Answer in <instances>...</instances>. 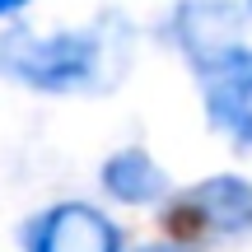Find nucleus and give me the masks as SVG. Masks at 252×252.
<instances>
[{"label":"nucleus","instance_id":"1","mask_svg":"<svg viewBox=\"0 0 252 252\" xmlns=\"http://www.w3.org/2000/svg\"><path fill=\"white\" fill-rule=\"evenodd\" d=\"M108 28L112 24L61 28V33H47V37L14 28V33L0 37V65L37 94L108 89L117 80V37Z\"/></svg>","mask_w":252,"mask_h":252},{"label":"nucleus","instance_id":"2","mask_svg":"<svg viewBox=\"0 0 252 252\" xmlns=\"http://www.w3.org/2000/svg\"><path fill=\"white\" fill-rule=\"evenodd\" d=\"M173 243L206 248V243H243L252 238V182L238 173H220L196 187L168 196L163 206Z\"/></svg>","mask_w":252,"mask_h":252},{"label":"nucleus","instance_id":"3","mask_svg":"<svg viewBox=\"0 0 252 252\" xmlns=\"http://www.w3.org/2000/svg\"><path fill=\"white\" fill-rule=\"evenodd\" d=\"M206 89V117L215 131H224L238 150H252V47H229L210 65H201Z\"/></svg>","mask_w":252,"mask_h":252},{"label":"nucleus","instance_id":"4","mask_svg":"<svg viewBox=\"0 0 252 252\" xmlns=\"http://www.w3.org/2000/svg\"><path fill=\"white\" fill-rule=\"evenodd\" d=\"M238 33H243V14L229 0H182L168 14V42L191 61V70L238 47Z\"/></svg>","mask_w":252,"mask_h":252},{"label":"nucleus","instance_id":"5","mask_svg":"<svg viewBox=\"0 0 252 252\" xmlns=\"http://www.w3.org/2000/svg\"><path fill=\"white\" fill-rule=\"evenodd\" d=\"M28 252H122V234L103 210L61 201L28 224Z\"/></svg>","mask_w":252,"mask_h":252},{"label":"nucleus","instance_id":"6","mask_svg":"<svg viewBox=\"0 0 252 252\" xmlns=\"http://www.w3.org/2000/svg\"><path fill=\"white\" fill-rule=\"evenodd\" d=\"M103 191L122 206H154V201L168 196V173L140 145H126L103 163Z\"/></svg>","mask_w":252,"mask_h":252},{"label":"nucleus","instance_id":"7","mask_svg":"<svg viewBox=\"0 0 252 252\" xmlns=\"http://www.w3.org/2000/svg\"><path fill=\"white\" fill-rule=\"evenodd\" d=\"M33 0H0V19H9V14H19V9H28Z\"/></svg>","mask_w":252,"mask_h":252},{"label":"nucleus","instance_id":"8","mask_svg":"<svg viewBox=\"0 0 252 252\" xmlns=\"http://www.w3.org/2000/svg\"><path fill=\"white\" fill-rule=\"evenodd\" d=\"M140 252H191V248H182V243H150V248H140Z\"/></svg>","mask_w":252,"mask_h":252},{"label":"nucleus","instance_id":"9","mask_svg":"<svg viewBox=\"0 0 252 252\" xmlns=\"http://www.w3.org/2000/svg\"><path fill=\"white\" fill-rule=\"evenodd\" d=\"M248 9H252V5H248Z\"/></svg>","mask_w":252,"mask_h":252}]
</instances>
